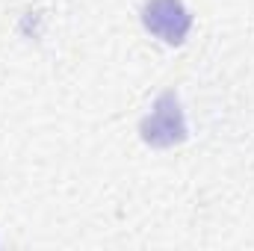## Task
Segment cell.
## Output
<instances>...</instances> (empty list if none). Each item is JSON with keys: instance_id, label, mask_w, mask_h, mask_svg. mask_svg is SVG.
<instances>
[{"instance_id": "7a4b0ae2", "label": "cell", "mask_w": 254, "mask_h": 251, "mask_svg": "<svg viewBox=\"0 0 254 251\" xmlns=\"http://www.w3.org/2000/svg\"><path fill=\"white\" fill-rule=\"evenodd\" d=\"M142 27L166 45H184L192 30V15L184 0H145Z\"/></svg>"}, {"instance_id": "6da1fadb", "label": "cell", "mask_w": 254, "mask_h": 251, "mask_svg": "<svg viewBox=\"0 0 254 251\" xmlns=\"http://www.w3.org/2000/svg\"><path fill=\"white\" fill-rule=\"evenodd\" d=\"M139 136L148 148H157V151H166V148H175V145H184L190 139V125H187V113H184V104L178 98L175 89L163 92L151 113L139 122Z\"/></svg>"}]
</instances>
